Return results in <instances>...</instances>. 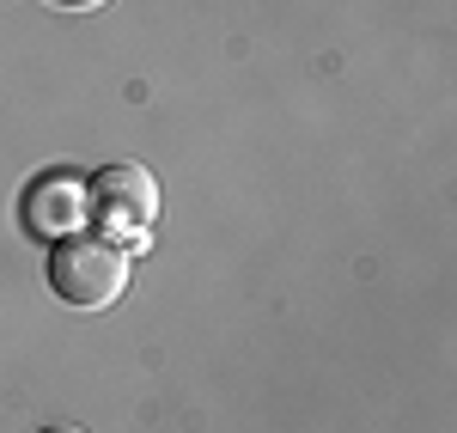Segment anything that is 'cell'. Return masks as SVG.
Listing matches in <instances>:
<instances>
[{
	"instance_id": "obj_1",
	"label": "cell",
	"mask_w": 457,
	"mask_h": 433,
	"mask_svg": "<svg viewBox=\"0 0 457 433\" xmlns=\"http://www.w3.org/2000/svg\"><path fill=\"white\" fill-rule=\"evenodd\" d=\"M49 287L62 293L68 305H79V312H104V305H116L122 287H129V251H122L116 238H86V232H73V238L55 245Z\"/></svg>"
},
{
	"instance_id": "obj_2",
	"label": "cell",
	"mask_w": 457,
	"mask_h": 433,
	"mask_svg": "<svg viewBox=\"0 0 457 433\" xmlns=\"http://www.w3.org/2000/svg\"><path fill=\"white\" fill-rule=\"evenodd\" d=\"M86 208L110 238H146L153 220H159V183L146 165H110L86 189Z\"/></svg>"
},
{
	"instance_id": "obj_3",
	"label": "cell",
	"mask_w": 457,
	"mask_h": 433,
	"mask_svg": "<svg viewBox=\"0 0 457 433\" xmlns=\"http://www.w3.org/2000/svg\"><path fill=\"white\" fill-rule=\"evenodd\" d=\"M25 226L37 238H73L86 226V183L68 171H49L25 189Z\"/></svg>"
},
{
	"instance_id": "obj_4",
	"label": "cell",
	"mask_w": 457,
	"mask_h": 433,
	"mask_svg": "<svg viewBox=\"0 0 457 433\" xmlns=\"http://www.w3.org/2000/svg\"><path fill=\"white\" fill-rule=\"evenodd\" d=\"M49 6H62V12H98V6H110V0H49Z\"/></svg>"
},
{
	"instance_id": "obj_5",
	"label": "cell",
	"mask_w": 457,
	"mask_h": 433,
	"mask_svg": "<svg viewBox=\"0 0 457 433\" xmlns=\"http://www.w3.org/2000/svg\"><path fill=\"white\" fill-rule=\"evenodd\" d=\"M49 433H79V428H49Z\"/></svg>"
}]
</instances>
